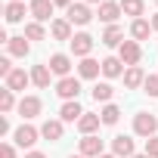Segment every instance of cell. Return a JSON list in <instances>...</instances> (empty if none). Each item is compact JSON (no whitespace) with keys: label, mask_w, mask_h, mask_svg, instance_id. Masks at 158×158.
<instances>
[{"label":"cell","mask_w":158,"mask_h":158,"mask_svg":"<svg viewBox=\"0 0 158 158\" xmlns=\"http://www.w3.org/2000/svg\"><path fill=\"white\" fill-rule=\"evenodd\" d=\"M25 37H28V40H44V37H47L44 22H28V25H25Z\"/></svg>","instance_id":"29"},{"label":"cell","mask_w":158,"mask_h":158,"mask_svg":"<svg viewBox=\"0 0 158 158\" xmlns=\"http://www.w3.org/2000/svg\"><path fill=\"white\" fill-rule=\"evenodd\" d=\"M146 155L149 158H158V136H149L146 139Z\"/></svg>","instance_id":"32"},{"label":"cell","mask_w":158,"mask_h":158,"mask_svg":"<svg viewBox=\"0 0 158 158\" xmlns=\"http://www.w3.org/2000/svg\"><path fill=\"white\" fill-rule=\"evenodd\" d=\"M102 44H106V47H121V44H124V31H121V25H109V28L102 31Z\"/></svg>","instance_id":"25"},{"label":"cell","mask_w":158,"mask_h":158,"mask_svg":"<svg viewBox=\"0 0 158 158\" xmlns=\"http://www.w3.org/2000/svg\"><path fill=\"white\" fill-rule=\"evenodd\" d=\"M6 90H13V93H19V90H25L28 87V81H31V74H25V68H13L6 77Z\"/></svg>","instance_id":"6"},{"label":"cell","mask_w":158,"mask_h":158,"mask_svg":"<svg viewBox=\"0 0 158 158\" xmlns=\"http://www.w3.org/2000/svg\"><path fill=\"white\" fill-rule=\"evenodd\" d=\"M10 71H13V65H10V59H0V74H3V77H6Z\"/></svg>","instance_id":"35"},{"label":"cell","mask_w":158,"mask_h":158,"mask_svg":"<svg viewBox=\"0 0 158 158\" xmlns=\"http://www.w3.org/2000/svg\"><path fill=\"white\" fill-rule=\"evenodd\" d=\"M87 3H99V6H102V3H106V0H87Z\"/></svg>","instance_id":"39"},{"label":"cell","mask_w":158,"mask_h":158,"mask_svg":"<svg viewBox=\"0 0 158 158\" xmlns=\"http://www.w3.org/2000/svg\"><path fill=\"white\" fill-rule=\"evenodd\" d=\"M81 155H84V158H99V155H102V139H99L96 133L84 136V139H81Z\"/></svg>","instance_id":"12"},{"label":"cell","mask_w":158,"mask_h":158,"mask_svg":"<svg viewBox=\"0 0 158 158\" xmlns=\"http://www.w3.org/2000/svg\"><path fill=\"white\" fill-rule=\"evenodd\" d=\"M68 44H71V53H74L77 59H87V56H90V50H93V37H90L87 31L74 34V37H71Z\"/></svg>","instance_id":"5"},{"label":"cell","mask_w":158,"mask_h":158,"mask_svg":"<svg viewBox=\"0 0 158 158\" xmlns=\"http://www.w3.org/2000/svg\"><path fill=\"white\" fill-rule=\"evenodd\" d=\"M53 6H56L53 0H31V6H28V10H31L34 22H47V19L53 16Z\"/></svg>","instance_id":"13"},{"label":"cell","mask_w":158,"mask_h":158,"mask_svg":"<svg viewBox=\"0 0 158 158\" xmlns=\"http://www.w3.org/2000/svg\"><path fill=\"white\" fill-rule=\"evenodd\" d=\"M155 130H158V118H155L152 112H139V115L133 118V133H136V136H146V139H149V136H158Z\"/></svg>","instance_id":"1"},{"label":"cell","mask_w":158,"mask_h":158,"mask_svg":"<svg viewBox=\"0 0 158 158\" xmlns=\"http://www.w3.org/2000/svg\"><path fill=\"white\" fill-rule=\"evenodd\" d=\"M99 118H102V124H118V118H121V109L115 106V102H109V106H102V112H99Z\"/></svg>","instance_id":"28"},{"label":"cell","mask_w":158,"mask_h":158,"mask_svg":"<svg viewBox=\"0 0 158 158\" xmlns=\"http://www.w3.org/2000/svg\"><path fill=\"white\" fill-rule=\"evenodd\" d=\"M0 158H16V146L3 143V146H0Z\"/></svg>","instance_id":"33"},{"label":"cell","mask_w":158,"mask_h":158,"mask_svg":"<svg viewBox=\"0 0 158 158\" xmlns=\"http://www.w3.org/2000/svg\"><path fill=\"white\" fill-rule=\"evenodd\" d=\"M99 124H102V118H99V115L84 112V115H81V121H77V130H81L84 136H90V133H96V130H99Z\"/></svg>","instance_id":"14"},{"label":"cell","mask_w":158,"mask_h":158,"mask_svg":"<svg viewBox=\"0 0 158 158\" xmlns=\"http://www.w3.org/2000/svg\"><path fill=\"white\" fill-rule=\"evenodd\" d=\"M118 59H121L127 68H133V65H139V59H143V47H139L136 40H124V44L118 47Z\"/></svg>","instance_id":"2"},{"label":"cell","mask_w":158,"mask_h":158,"mask_svg":"<svg viewBox=\"0 0 158 158\" xmlns=\"http://www.w3.org/2000/svg\"><path fill=\"white\" fill-rule=\"evenodd\" d=\"M143 90H146L149 96H158V74H146V84H143Z\"/></svg>","instance_id":"31"},{"label":"cell","mask_w":158,"mask_h":158,"mask_svg":"<svg viewBox=\"0 0 158 158\" xmlns=\"http://www.w3.org/2000/svg\"><path fill=\"white\" fill-rule=\"evenodd\" d=\"M3 133H10V118L0 115V136H3Z\"/></svg>","instance_id":"34"},{"label":"cell","mask_w":158,"mask_h":158,"mask_svg":"<svg viewBox=\"0 0 158 158\" xmlns=\"http://www.w3.org/2000/svg\"><path fill=\"white\" fill-rule=\"evenodd\" d=\"M106 25H115L118 22V16H121V3H112V0H106V3L99 6V13H96Z\"/></svg>","instance_id":"17"},{"label":"cell","mask_w":158,"mask_h":158,"mask_svg":"<svg viewBox=\"0 0 158 158\" xmlns=\"http://www.w3.org/2000/svg\"><path fill=\"white\" fill-rule=\"evenodd\" d=\"M99 158H118V155H106V152H102V155H99Z\"/></svg>","instance_id":"40"},{"label":"cell","mask_w":158,"mask_h":158,"mask_svg":"<svg viewBox=\"0 0 158 158\" xmlns=\"http://www.w3.org/2000/svg\"><path fill=\"white\" fill-rule=\"evenodd\" d=\"M152 34V22H146V19H133V25H130V37L139 44V40H146Z\"/></svg>","instance_id":"24"},{"label":"cell","mask_w":158,"mask_h":158,"mask_svg":"<svg viewBox=\"0 0 158 158\" xmlns=\"http://www.w3.org/2000/svg\"><path fill=\"white\" fill-rule=\"evenodd\" d=\"M90 19H93V13H90L87 3H71L68 6V22L71 25H87Z\"/></svg>","instance_id":"9"},{"label":"cell","mask_w":158,"mask_h":158,"mask_svg":"<svg viewBox=\"0 0 158 158\" xmlns=\"http://www.w3.org/2000/svg\"><path fill=\"white\" fill-rule=\"evenodd\" d=\"M112 155H118V158H133V155H136V152H133V139L124 136V133H118V136L112 139Z\"/></svg>","instance_id":"8"},{"label":"cell","mask_w":158,"mask_h":158,"mask_svg":"<svg viewBox=\"0 0 158 158\" xmlns=\"http://www.w3.org/2000/svg\"><path fill=\"white\" fill-rule=\"evenodd\" d=\"M56 6H71V0H53Z\"/></svg>","instance_id":"38"},{"label":"cell","mask_w":158,"mask_h":158,"mask_svg":"<svg viewBox=\"0 0 158 158\" xmlns=\"http://www.w3.org/2000/svg\"><path fill=\"white\" fill-rule=\"evenodd\" d=\"M37 136H40V130L31 127V124H22V127H16V133H13L16 146H22V149H31V146L37 143Z\"/></svg>","instance_id":"4"},{"label":"cell","mask_w":158,"mask_h":158,"mask_svg":"<svg viewBox=\"0 0 158 158\" xmlns=\"http://www.w3.org/2000/svg\"><path fill=\"white\" fill-rule=\"evenodd\" d=\"M90 93H93V99H96V102H106V106H109V102H112V93H115V87H112V84H96Z\"/></svg>","instance_id":"27"},{"label":"cell","mask_w":158,"mask_h":158,"mask_svg":"<svg viewBox=\"0 0 158 158\" xmlns=\"http://www.w3.org/2000/svg\"><path fill=\"white\" fill-rule=\"evenodd\" d=\"M121 13L124 16H133V19H143L146 3H143V0H121Z\"/></svg>","instance_id":"26"},{"label":"cell","mask_w":158,"mask_h":158,"mask_svg":"<svg viewBox=\"0 0 158 158\" xmlns=\"http://www.w3.org/2000/svg\"><path fill=\"white\" fill-rule=\"evenodd\" d=\"M13 109H19V106H16L13 90H0V112H3V115H10Z\"/></svg>","instance_id":"30"},{"label":"cell","mask_w":158,"mask_h":158,"mask_svg":"<svg viewBox=\"0 0 158 158\" xmlns=\"http://www.w3.org/2000/svg\"><path fill=\"white\" fill-rule=\"evenodd\" d=\"M56 93L65 99V102H71V99H77V93H81V77H59V84H56Z\"/></svg>","instance_id":"3"},{"label":"cell","mask_w":158,"mask_h":158,"mask_svg":"<svg viewBox=\"0 0 158 158\" xmlns=\"http://www.w3.org/2000/svg\"><path fill=\"white\" fill-rule=\"evenodd\" d=\"M47 65H50V71L59 74V77H68V74H71V59H68L65 53H53Z\"/></svg>","instance_id":"7"},{"label":"cell","mask_w":158,"mask_h":158,"mask_svg":"<svg viewBox=\"0 0 158 158\" xmlns=\"http://www.w3.org/2000/svg\"><path fill=\"white\" fill-rule=\"evenodd\" d=\"M50 74H53L50 65H34V68H31V84L40 87V90H47V87H50Z\"/></svg>","instance_id":"19"},{"label":"cell","mask_w":158,"mask_h":158,"mask_svg":"<svg viewBox=\"0 0 158 158\" xmlns=\"http://www.w3.org/2000/svg\"><path fill=\"white\" fill-rule=\"evenodd\" d=\"M50 34H53L56 40H71V37H74L68 19H56V22H50Z\"/></svg>","instance_id":"18"},{"label":"cell","mask_w":158,"mask_h":158,"mask_svg":"<svg viewBox=\"0 0 158 158\" xmlns=\"http://www.w3.org/2000/svg\"><path fill=\"white\" fill-rule=\"evenodd\" d=\"M81 115H84V109L77 106V99H71V102H62V109H59V118L62 121H81Z\"/></svg>","instance_id":"21"},{"label":"cell","mask_w":158,"mask_h":158,"mask_svg":"<svg viewBox=\"0 0 158 158\" xmlns=\"http://www.w3.org/2000/svg\"><path fill=\"white\" fill-rule=\"evenodd\" d=\"M143 84H146V71H143L139 65H133V68L124 71V87H127V90H136V87H143Z\"/></svg>","instance_id":"15"},{"label":"cell","mask_w":158,"mask_h":158,"mask_svg":"<svg viewBox=\"0 0 158 158\" xmlns=\"http://www.w3.org/2000/svg\"><path fill=\"white\" fill-rule=\"evenodd\" d=\"M6 50H10V56H28L31 53V44H28V37L22 34V37H10V44H6Z\"/></svg>","instance_id":"22"},{"label":"cell","mask_w":158,"mask_h":158,"mask_svg":"<svg viewBox=\"0 0 158 158\" xmlns=\"http://www.w3.org/2000/svg\"><path fill=\"white\" fill-rule=\"evenodd\" d=\"M62 124H65L62 118H53V121H44V127H40V136H44V139H50V143L62 139V133H65V127H62Z\"/></svg>","instance_id":"11"},{"label":"cell","mask_w":158,"mask_h":158,"mask_svg":"<svg viewBox=\"0 0 158 158\" xmlns=\"http://www.w3.org/2000/svg\"><path fill=\"white\" fill-rule=\"evenodd\" d=\"M102 74H106V77H121V74H124V62H121L118 56H106V59H102Z\"/></svg>","instance_id":"23"},{"label":"cell","mask_w":158,"mask_h":158,"mask_svg":"<svg viewBox=\"0 0 158 158\" xmlns=\"http://www.w3.org/2000/svg\"><path fill=\"white\" fill-rule=\"evenodd\" d=\"M40 109H44V102H40L37 96H22V99H19V115H22V118H37Z\"/></svg>","instance_id":"10"},{"label":"cell","mask_w":158,"mask_h":158,"mask_svg":"<svg viewBox=\"0 0 158 158\" xmlns=\"http://www.w3.org/2000/svg\"><path fill=\"white\" fill-rule=\"evenodd\" d=\"M102 71V62H96V59H81V65H77V74H81V77H87V81H93V77Z\"/></svg>","instance_id":"20"},{"label":"cell","mask_w":158,"mask_h":158,"mask_svg":"<svg viewBox=\"0 0 158 158\" xmlns=\"http://www.w3.org/2000/svg\"><path fill=\"white\" fill-rule=\"evenodd\" d=\"M25 158H47V155H44V152H28Z\"/></svg>","instance_id":"37"},{"label":"cell","mask_w":158,"mask_h":158,"mask_svg":"<svg viewBox=\"0 0 158 158\" xmlns=\"http://www.w3.org/2000/svg\"><path fill=\"white\" fill-rule=\"evenodd\" d=\"M155 3H158V0H155Z\"/></svg>","instance_id":"43"},{"label":"cell","mask_w":158,"mask_h":158,"mask_svg":"<svg viewBox=\"0 0 158 158\" xmlns=\"http://www.w3.org/2000/svg\"><path fill=\"white\" fill-rule=\"evenodd\" d=\"M3 16H6V22H10V25L22 22V19H25V0H10L6 10H3Z\"/></svg>","instance_id":"16"},{"label":"cell","mask_w":158,"mask_h":158,"mask_svg":"<svg viewBox=\"0 0 158 158\" xmlns=\"http://www.w3.org/2000/svg\"><path fill=\"white\" fill-rule=\"evenodd\" d=\"M133 158H149V155H146V152H143V155H133Z\"/></svg>","instance_id":"41"},{"label":"cell","mask_w":158,"mask_h":158,"mask_svg":"<svg viewBox=\"0 0 158 158\" xmlns=\"http://www.w3.org/2000/svg\"><path fill=\"white\" fill-rule=\"evenodd\" d=\"M149 22H152V31H158V13H155V16H152Z\"/></svg>","instance_id":"36"},{"label":"cell","mask_w":158,"mask_h":158,"mask_svg":"<svg viewBox=\"0 0 158 158\" xmlns=\"http://www.w3.org/2000/svg\"><path fill=\"white\" fill-rule=\"evenodd\" d=\"M68 158H84V155H68Z\"/></svg>","instance_id":"42"}]
</instances>
